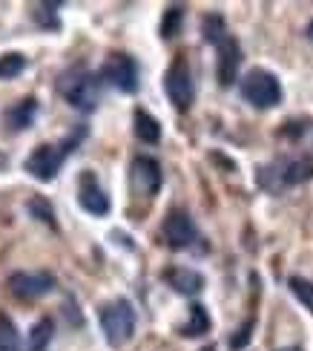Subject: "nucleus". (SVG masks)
<instances>
[{"instance_id": "nucleus-1", "label": "nucleus", "mask_w": 313, "mask_h": 351, "mask_svg": "<svg viewBox=\"0 0 313 351\" xmlns=\"http://www.w3.org/2000/svg\"><path fill=\"white\" fill-rule=\"evenodd\" d=\"M98 319H101V331L110 346H124L132 340V334H136V308H132V302L124 297L103 305Z\"/></svg>"}, {"instance_id": "nucleus-2", "label": "nucleus", "mask_w": 313, "mask_h": 351, "mask_svg": "<svg viewBox=\"0 0 313 351\" xmlns=\"http://www.w3.org/2000/svg\"><path fill=\"white\" fill-rule=\"evenodd\" d=\"M61 93L69 101V107L81 112H95L101 101V75L89 69H72L61 78Z\"/></svg>"}, {"instance_id": "nucleus-3", "label": "nucleus", "mask_w": 313, "mask_h": 351, "mask_svg": "<svg viewBox=\"0 0 313 351\" xmlns=\"http://www.w3.org/2000/svg\"><path fill=\"white\" fill-rule=\"evenodd\" d=\"M84 138V136H78ZM78 138H66L61 144H38V147L29 153V158L23 162V170L29 176H35L38 182H52L58 173H61L64 162H66V153L75 147Z\"/></svg>"}, {"instance_id": "nucleus-4", "label": "nucleus", "mask_w": 313, "mask_h": 351, "mask_svg": "<svg viewBox=\"0 0 313 351\" xmlns=\"http://www.w3.org/2000/svg\"><path fill=\"white\" fill-rule=\"evenodd\" d=\"M242 95H245L247 104H253L256 110H273L281 101V84L273 72L250 69L242 78Z\"/></svg>"}, {"instance_id": "nucleus-5", "label": "nucleus", "mask_w": 313, "mask_h": 351, "mask_svg": "<svg viewBox=\"0 0 313 351\" xmlns=\"http://www.w3.org/2000/svg\"><path fill=\"white\" fill-rule=\"evenodd\" d=\"M6 288L14 300L35 302L40 297H47L55 288V276L49 271H14L6 280Z\"/></svg>"}, {"instance_id": "nucleus-6", "label": "nucleus", "mask_w": 313, "mask_h": 351, "mask_svg": "<svg viewBox=\"0 0 313 351\" xmlns=\"http://www.w3.org/2000/svg\"><path fill=\"white\" fill-rule=\"evenodd\" d=\"M164 90H167V98L173 101V107L178 112H187L192 107V75L184 58H175L173 66L164 75Z\"/></svg>"}, {"instance_id": "nucleus-7", "label": "nucleus", "mask_w": 313, "mask_h": 351, "mask_svg": "<svg viewBox=\"0 0 313 351\" xmlns=\"http://www.w3.org/2000/svg\"><path fill=\"white\" fill-rule=\"evenodd\" d=\"M101 78L110 81L112 86H118V90L127 93V95L138 93V64L132 61L129 55H121V52L110 55L107 64L101 69Z\"/></svg>"}, {"instance_id": "nucleus-8", "label": "nucleus", "mask_w": 313, "mask_h": 351, "mask_svg": "<svg viewBox=\"0 0 313 351\" xmlns=\"http://www.w3.org/2000/svg\"><path fill=\"white\" fill-rule=\"evenodd\" d=\"M161 233H164V242H167V247H173V251H181V247L196 242V222L190 219L187 210H170L167 219H164Z\"/></svg>"}, {"instance_id": "nucleus-9", "label": "nucleus", "mask_w": 313, "mask_h": 351, "mask_svg": "<svg viewBox=\"0 0 313 351\" xmlns=\"http://www.w3.org/2000/svg\"><path fill=\"white\" fill-rule=\"evenodd\" d=\"M129 182H132V190L138 196H155L161 190V167L155 158L150 156H138L136 162L129 167Z\"/></svg>"}, {"instance_id": "nucleus-10", "label": "nucleus", "mask_w": 313, "mask_h": 351, "mask_svg": "<svg viewBox=\"0 0 313 351\" xmlns=\"http://www.w3.org/2000/svg\"><path fill=\"white\" fill-rule=\"evenodd\" d=\"M78 204L92 216H107L110 213V199L101 190L95 173H89V170H84L78 176Z\"/></svg>"}, {"instance_id": "nucleus-11", "label": "nucleus", "mask_w": 313, "mask_h": 351, "mask_svg": "<svg viewBox=\"0 0 313 351\" xmlns=\"http://www.w3.org/2000/svg\"><path fill=\"white\" fill-rule=\"evenodd\" d=\"M216 49H218V84L233 86L238 78V64H242V47H238L233 35H227Z\"/></svg>"}, {"instance_id": "nucleus-12", "label": "nucleus", "mask_w": 313, "mask_h": 351, "mask_svg": "<svg viewBox=\"0 0 313 351\" xmlns=\"http://www.w3.org/2000/svg\"><path fill=\"white\" fill-rule=\"evenodd\" d=\"M164 282H167L173 291H178V294L192 297V294H199V291L204 288V276L199 271H192V268L170 265L167 271H164Z\"/></svg>"}, {"instance_id": "nucleus-13", "label": "nucleus", "mask_w": 313, "mask_h": 351, "mask_svg": "<svg viewBox=\"0 0 313 351\" xmlns=\"http://www.w3.org/2000/svg\"><path fill=\"white\" fill-rule=\"evenodd\" d=\"M35 115H38V98H23V101H18V104H12L6 110L3 119H6L12 133H21V130H26L35 121Z\"/></svg>"}, {"instance_id": "nucleus-14", "label": "nucleus", "mask_w": 313, "mask_h": 351, "mask_svg": "<svg viewBox=\"0 0 313 351\" xmlns=\"http://www.w3.org/2000/svg\"><path fill=\"white\" fill-rule=\"evenodd\" d=\"M132 130H136V136L144 144H158L161 141V124L147 110H136V115H132Z\"/></svg>"}, {"instance_id": "nucleus-15", "label": "nucleus", "mask_w": 313, "mask_h": 351, "mask_svg": "<svg viewBox=\"0 0 313 351\" xmlns=\"http://www.w3.org/2000/svg\"><path fill=\"white\" fill-rule=\"evenodd\" d=\"M52 334H55V323L49 317L38 319V323L29 328V337H26V351H49L52 343Z\"/></svg>"}, {"instance_id": "nucleus-16", "label": "nucleus", "mask_w": 313, "mask_h": 351, "mask_svg": "<svg viewBox=\"0 0 313 351\" xmlns=\"http://www.w3.org/2000/svg\"><path fill=\"white\" fill-rule=\"evenodd\" d=\"M281 173V184H302L308 179H313V158H296V162H288Z\"/></svg>"}, {"instance_id": "nucleus-17", "label": "nucleus", "mask_w": 313, "mask_h": 351, "mask_svg": "<svg viewBox=\"0 0 313 351\" xmlns=\"http://www.w3.org/2000/svg\"><path fill=\"white\" fill-rule=\"evenodd\" d=\"M210 331V314H207L204 305H192L190 308V319H187V326L181 328L184 337H204V334Z\"/></svg>"}, {"instance_id": "nucleus-18", "label": "nucleus", "mask_w": 313, "mask_h": 351, "mask_svg": "<svg viewBox=\"0 0 313 351\" xmlns=\"http://www.w3.org/2000/svg\"><path fill=\"white\" fill-rule=\"evenodd\" d=\"M26 210L32 213L40 225H47V228H58V222H55V210H52V204H49V199H43V196H32L29 199V204H26Z\"/></svg>"}, {"instance_id": "nucleus-19", "label": "nucleus", "mask_w": 313, "mask_h": 351, "mask_svg": "<svg viewBox=\"0 0 313 351\" xmlns=\"http://www.w3.org/2000/svg\"><path fill=\"white\" fill-rule=\"evenodd\" d=\"M181 23H184V9L181 6H170L167 12H164V21H161V38L173 40L178 32H181Z\"/></svg>"}, {"instance_id": "nucleus-20", "label": "nucleus", "mask_w": 313, "mask_h": 351, "mask_svg": "<svg viewBox=\"0 0 313 351\" xmlns=\"http://www.w3.org/2000/svg\"><path fill=\"white\" fill-rule=\"evenodd\" d=\"M201 35H204L207 43H216V47H218V43L227 38L225 18H221V14H207L204 23H201Z\"/></svg>"}, {"instance_id": "nucleus-21", "label": "nucleus", "mask_w": 313, "mask_h": 351, "mask_svg": "<svg viewBox=\"0 0 313 351\" xmlns=\"http://www.w3.org/2000/svg\"><path fill=\"white\" fill-rule=\"evenodd\" d=\"M0 351H21L18 326H14L6 314H0Z\"/></svg>"}, {"instance_id": "nucleus-22", "label": "nucleus", "mask_w": 313, "mask_h": 351, "mask_svg": "<svg viewBox=\"0 0 313 351\" xmlns=\"http://www.w3.org/2000/svg\"><path fill=\"white\" fill-rule=\"evenodd\" d=\"M23 69H26V55L21 52L0 55V78H18Z\"/></svg>"}, {"instance_id": "nucleus-23", "label": "nucleus", "mask_w": 313, "mask_h": 351, "mask_svg": "<svg viewBox=\"0 0 313 351\" xmlns=\"http://www.w3.org/2000/svg\"><path fill=\"white\" fill-rule=\"evenodd\" d=\"M290 291H293L296 300H299L302 305H308V308L313 311V282L302 280V276H290Z\"/></svg>"}, {"instance_id": "nucleus-24", "label": "nucleus", "mask_w": 313, "mask_h": 351, "mask_svg": "<svg viewBox=\"0 0 313 351\" xmlns=\"http://www.w3.org/2000/svg\"><path fill=\"white\" fill-rule=\"evenodd\" d=\"M250 331H253V319H247V323L230 337V348H233V351H242V348L250 343Z\"/></svg>"}, {"instance_id": "nucleus-25", "label": "nucleus", "mask_w": 313, "mask_h": 351, "mask_svg": "<svg viewBox=\"0 0 313 351\" xmlns=\"http://www.w3.org/2000/svg\"><path fill=\"white\" fill-rule=\"evenodd\" d=\"M308 38H310V43H313V21L308 23Z\"/></svg>"}, {"instance_id": "nucleus-26", "label": "nucleus", "mask_w": 313, "mask_h": 351, "mask_svg": "<svg viewBox=\"0 0 313 351\" xmlns=\"http://www.w3.org/2000/svg\"><path fill=\"white\" fill-rule=\"evenodd\" d=\"M281 351H302V348H281Z\"/></svg>"}, {"instance_id": "nucleus-27", "label": "nucleus", "mask_w": 313, "mask_h": 351, "mask_svg": "<svg viewBox=\"0 0 313 351\" xmlns=\"http://www.w3.org/2000/svg\"><path fill=\"white\" fill-rule=\"evenodd\" d=\"M201 351H216V348H210V346H207V348H201Z\"/></svg>"}]
</instances>
